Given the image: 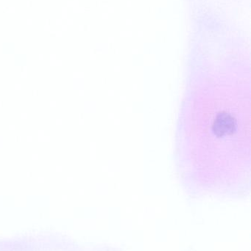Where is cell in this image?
<instances>
[{
    "mask_svg": "<svg viewBox=\"0 0 251 251\" xmlns=\"http://www.w3.org/2000/svg\"><path fill=\"white\" fill-rule=\"evenodd\" d=\"M212 129L218 137L232 134L236 130L235 119L226 112H221L214 121Z\"/></svg>",
    "mask_w": 251,
    "mask_h": 251,
    "instance_id": "obj_1",
    "label": "cell"
}]
</instances>
